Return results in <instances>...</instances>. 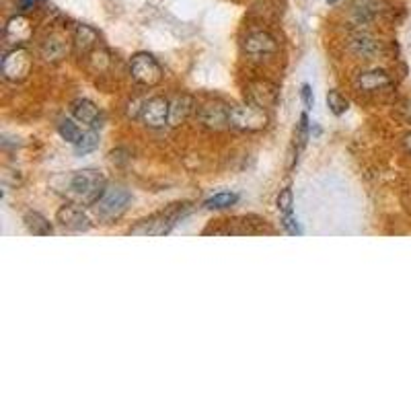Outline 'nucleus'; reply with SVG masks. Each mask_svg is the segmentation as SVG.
<instances>
[{"label":"nucleus","instance_id":"f257e3e1","mask_svg":"<svg viewBox=\"0 0 411 411\" xmlns=\"http://www.w3.org/2000/svg\"><path fill=\"white\" fill-rule=\"evenodd\" d=\"M193 206L187 202H179V204H171L169 208L150 214L148 218L140 220L136 226L130 229V235L136 237H165L169 235L183 218H187L191 214Z\"/></svg>","mask_w":411,"mask_h":411},{"label":"nucleus","instance_id":"a211bd4d","mask_svg":"<svg viewBox=\"0 0 411 411\" xmlns=\"http://www.w3.org/2000/svg\"><path fill=\"white\" fill-rule=\"evenodd\" d=\"M4 37L6 41H12L17 45L25 43L29 37H31V25L25 17H12L8 23H6V29H4Z\"/></svg>","mask_w":411,"mask_h":411},{"label":"nucleus","instance_id":"dca6fc26","mask_svg":"<svg viewBox=\"0 0 411 411\" xmlns=\"http://www.w3.org/2000/svg\"><path fill=\"white\" fill-rule=\"evenodd\" d=\"M97 41H99V33L93 27H89V25H76L74 27L72 45H74V52L78 56L91 54L97 48Z\"/></svg>","mask_w":411,"mask_h":411},{"label":"nucleus","instance_id":"423d86ee","mask_svg":"<svg viewBox=\"0 0 411 411\" xmlns=\"http://www.w3.org/2000/svg\"><path fill=\"white\" fill-rule=\"evenodd\" d=\"M31 66H33V58L31 54L25 50V48H12L10 52L4 54L2 62H0V70H2V76L4 81L8 83H21L29 76L31 72Z\"/></svg>","mask_w":411,"mask_h":411},{"label":"nucleus","instance_id":"cd10ccee","mask_svg":"<svg viewBox=\"0 0 411 411\" xmlns=\"http://www.w3.org/2000/svg\"><path fill=\"white\" fill-rule=\"evenodd\" d=\"M300 99H302V103H304L306 109H313V105H315V95H313V89H310L308 83H304V85L300 87Z\"/></svg>","mask_w":411,"mask_h":411},{"label":"nucleus","instance_id":"412c9836","mask_svg":"<svg viewBox=\"0 0 411 411\" xmlns=\"http://www.w3.org/2000/svg\"><path fill=\"white\" fill-rule=\"evenodd\" d=\"M239 202V193H233V191H218L214 196H210L202 206L204 210H226L231 206H235Z\"/></svg>","mask_w":411,"mask_h":411},{"label":"nucleus","instance_id":"b1692460","mask_svg":"<svg viewBox=\"0 0 411 411\" xmlns=\"http://www.w3.org/2000/svg\"><path fill=\"white\" fill-rule=\"evenodd\" d=\"M327 107L333 116H344L350 109V101L339 93V91H329L327 93Z\"/></svg>","mask_w":411,"mask_h":411},{"label":"nucleus","instance_id":"2eb2a0df","mask_svg":"<svg viewBox=\"0 0 411 411\" xmlns=\"http://www.w3.org/2000/svg\"><path fill=\"white\" fill-rule=\"evenodd\" d=\"M196 112V101L189 95H177L169 103V126L179 128L181 124L187 122V118Z\"/></svg>","mask_w":411,"mask_h":411},{"label":"nucleus","instance_id":"5701e85b","mask_svg":"<svg viewBox=\"0 0 411 411\" xmlns=\"http://www.w3.org/2000/svg\"><path fill=\"white\" fill-rule=\"evenodd\" d=\"M99 144H101V136H99V132L89 128V130L85 132V136L81 138V142L74 146V152H76V156H83V154H89V152L97 150V148H99Z\"/></svg>","mask_w":411,"mask_h":411},{"label":"nucleus","instance_id":"c85d7f7f","mask_svg":"<svg viewBox=\"0 0 411 411\" xmlns=\"http://www.w3.org/2000/svg\"><path fill=\"white\" fill-rule=\"evenodd\" d=\"M35 2H37V0H19V8H21V10H31V8L35 6Z\"/></svg>","mask_w":411,"mask_h":411},{"label":"nucleus","instance_id":"1a4fd4ad","mask_svg":"<svg viewBox=\"0 0 411 411\" xmlns=\"http://www.w3.org/2000/svg\"><path fill=\"white\" fill-rule=\"evenodd\" d=\"M169 103L171 101H167L165 97H152V99L144 101L138 120L150 130H160V128L169 126Z\"/></svg>","mask_w":411,"mask_h":411},{"label":"nucleus","instance_id":"4468645a","mask_svg":"<svg viewBox=\"0 0 411 411\" xmlns=\"http://www.w3.org/2000/svg\"><path fill=\"white\" fill-rule=\"evenodd\" d=\"M350 50H352V54H356L358 58L372 60V58H377V56L383 54V43H381L377 37H372L370 33L360 31V33H356V35L350 39Z\"/></svg>","mask_w":411,"mask_h":411},{"label":"nucleus","instance_id":"393cba45","mask_svg":"<svg viewBox=\"0 0 411 411\" xmlns=\"http://www.w3.org/2000/svg\"><path fill=\"white\" fill-rule=\"evenodd\" d=\"M277 210L282 216H288V214H294V193L290 187H284L280 193H277Z\"/></svg>","mask_w":411,"mask_h":411},{"label":"nucleus","instance_id":"7c9ffc66","mask_svg":"<svg viewBox=\"0 0 411 411\" xmlns=\"http://www.w3.org/2000/svg\"><path fill=\"white\" fill-rule=\"evenodd\" d=\"M327 2H329V4H335V2H337V0H327Z\"/></svg>","mask_w":411,"mask_h":411},{"label":"nucleus","instance_id":"0eeeda50","mask_svg":"<svg viewBox=\"0 0 411 411\" xmlns=\"http://www.w3.org/2000/svg\"><path fill=\"white\" fill-rule=\"evenodd\" d=\"M243 52L253 62H264L277 52V41L268 31H251L243 41Z\"/></svg>","mask_w":411,"mask_h":411},{"label":"nucleus","instance_id":"c756f323","mask_svg":"<svg viewBox=\"0 0 411 411\" xmlns=\"http://www.w3.org/2000/svg\"><path fill=\"white\" fill-rule=\"evenodd\" d=\"M403 146L408 148V152L411 154V134H405V138H403Z\"/></svg>","mask_w":411,"mask_h":411},{"label":"nucleus","instance_id":"20e7f679","mask_svg":"<svg viewBox=\"0 0 411 411\" xmlns=\"http://www.w3.org/2000/svg\"><path fill=\"white\" fill-rule=\"evenodd\" d=\"M270 124V116L268 109L245 101L241 105H231V114H229V128L239 130V132H262L266 130Z\"/></svg>","mask_w":411,"mask_h":411},{"label":"nucleus","instance_id":"f3484780","mask_svg":"<svg viewBox=\"0 0 411 411\" xmlns=\"http://www.w3.org/2000/svg\"><path fill=\"white\" fill-rule=\"evenodd\" d=\"M66 54H68V43H66V39L60 37V35H50V37H45V39L41 41V45H39V56H41L45 62H52V64L64 60Z\"/></svg>","mask_w":411,"mask_h":411},{"label":"nucleus","instance_id":"9d476101","mask_svg":"<svg viewBox=\"0 0 411 411\" xmlns=\"http://www.w3.org/2000/svg\"><path fill=\"white\" fill-rule=\"evenodd\" d=\"M229 114L231 107L222 103H206L198 109V122L208 130H224L229 128Z\"/></svg>","mask_w":411,"mask_h":411},{"label":"nucleus","instance_id":"4be33fe9","mask_svg":"<svg viewBox=\"0 0 411 411\" xmlns=\"http://www.w3.org/2000/svg\"><path fill=\"white\" fill-rule=\"evenodd\" d=\"M58 134L62 136V140H66L68 144H72V146H76L78 142H81V138L85 136V132L78 128V122L76 120H60V124H58Z\"/></svg>","mask_w":411,"mask_h":411},{"label":"nucleus","instance_id":"a878e982","mask_svg":"<svg viewBox=\"0 0 411 411\" xmlns=\"http://www.w3.org/2000/svg\"><path fill=\"white\" fill-rule=\"evenodd\" d=\"M310 138V122H308V116L306 112L300 114V120H298V126H296V142H298V150H302L306 146Z\"/></svg>","mask_w":411,"mask_h":411},{"label":"nucleus","instance_id":"9b49d317","mask_svg":"<svg viewBox=\"0 0 411 411\" xmlns=\"http://www.w3.org/2000/svg\"><path fill=\"white\" fill-rule=\"evenodd\" d=\"M245 95H247V101H251V103H255V105H260L264 109L275 107L277 99H280L277 87L272 85V83H268V81H253V83H249Z\"/></svg>","mask_w":411,"mask_h":411},{"label":"nucleus","instance_id":"f8f14e48","mask_svg":"<svg viewBox=\"0 0 411 411\" xmlns=\"http://www.w3.org/2000/svg\"><path fill=\"white\" fill-rule=\"evenodd\" d=\"M70 114L78 124H85L91 130H99L101 122H103V114L101 109L91 101V99H76L70 105Z\"/></svg>","mask_w":411,"mask_h":411},{"label":"nucleus","instance_id":"6e6552de","mask_svg":"<svg viewBox=\"0 0 411 411\" xmlns=\"http://www.w3.org/2000/svg\"><path fill=\"white\" fill-rule=\"evenodd\" d=\"M56 220L66 229V231H72V233H87L93 229V222L89 218V214L85 212V208L78 204V202H68L64 204L58 214H56Z\"/></svg>","mask_w":411,"mask_h":411},{"label":"nucleus","instance_id":"39448f33","mask_svg":"<svg viewBox=\"0 0 411 411\" xmlns=\"http://www.w3.org/2000/svg\"><path fill=\"white\" fill-rule=\"evenodd\" d=\"M130 76L140 87H156L162 81V68L152 54L138 52L130 60Z\"/></svg>","mask_w":411,"mask_h":411},{"label":"nucleus","instance_id":"7ed1b4c3","mask_svg":"<svg viewBox=\"0 0 411 411\" xmlns=\"http://www.w3.org/2000/svg\"><path fill=\"white\" fill-rule=\"evenodd\" d=\"M130 204H132V193L126 187L107 185L105 191L99 196V200L93 204V208H95V216L103 224H114L128 212Z\"/></svg>","mask_w":411,"mask_h":411},{"label":"nucleus","instance_id":"ddd939ff","mask_svg":"<svg viewBox=\"0 0 411 411\" xmlns=\"http://www.w3.org/2000/svg\"><path fill=\"white\" fill-rule=\"evenodd\" d=\"M389 85H391V76H389L387 70H381V68L360 70L354 76V87L358 91H364V93H375V91H381Z\"/></svg>","mask_w":411,"mask_h":411},{"label":"nucleus","instance_id":"bb28decb","mask_svg":"<svg viewBox=\"0 0 411 411\" xmlns=\"http://www.w3.org/2000/svg\"><path fill=\"white\" fill-rule=\"evenodd\" d=\"M282 226L288 235L292 237H302V229L300 224L296 222V216L294 214H288V216H282Z\"/></svg>","mask_w":411,"mask_h":411},{"label":"nucleus","instance_id":"aec40b11","mask_svg":"<svg viewBox=\"0 0 411 411\" xmlns=\"http://www.w3.org/2000/svg\"><path fill=\"white\" fill-rule=\"evenodd\" d=\"M381 4H383L381 0H354L352 12L358 19V23H370L379 17Z\"/></svg>","mask_w":411,"mask_h":411},{"label":"nucleus","instance_id":"f03ea898","mask_svg":"<svg viewBox=\"0 0 411 411\" xmlns=\"http://www.w3.org/2000/svg\"><path fill=\"white\" fill-rule=\"evenodd\" d=\"M107 181L101 171L97 169H81L66 177V196L72 198V202H78L83 206H93L99 196L105 191Z\"/></svg>","mask_w":411,"mask_h":411},{"label":"nucleus","instance_id":"6ab92c4d","mask_svg":"<svg viewBox=\"0 0 411 411\" xmlns=\"http://www.w3.org/2000/svg\"><path fill=\"white\" fill-rule=\"evenodd\" d=\"M23 222H25L27 231L31 235H35V237H50V235H54L52 222L43 214H39V212H27L23 216Z\"/></svg>","mask_w":411,"mask_h":411}]
</instances>
